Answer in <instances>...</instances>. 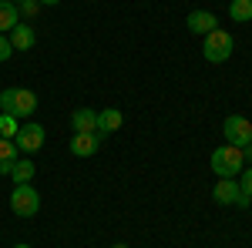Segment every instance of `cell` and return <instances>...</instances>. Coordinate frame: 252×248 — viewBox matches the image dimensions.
<instances>
[{"instance_id": "7a4b0ae2", "label": "cell", "mask_w": 252, "mask_h": 248, "mask_svg": "<svg viewBox=\"0 0 252 248\" xmlns=\"http://www.w3.org/2000/svg\"><path fill=\"white\" fill-rule=\"evenodd\" d=\"M0 111L14 117H31L37 111V94L24 91V87H7V91H0Z\"/></svg>"}, {"instance_id": "ba28073f", "label": "cell", "mask_w": 252, "mask_h": 248, "mask_svg": "<svg viewBox=\"0 0 252 248\" xmlns=\"http://www.w3.org/2000/svg\"><path fill=\"white\" fill-rule=\"evenodd\" d=\"M212 198L219 205H239V198H242V188H239V181L235 178H219L212 188Z\"/></svg>"}, {"instance_id": "6da1fadb", "label": "cell", "mask_w": 252, "mask_h": 248, "mask_svg": "<svg viewBox=\"0 0 252 248\" xmlns=\"http://www.w3.org/2000/svg\"><path fill=\"white\" fill-rule=\"evenodd\" d=\"M209 165H212V171L219 174V178H239L242 168H246V154H242V148L222 144V148H215V151H212Z\"/></svg>"}, {"instance_id": "9c48e42d", "label": "cell", "mask_w": 252, "mask_h": 248, "mask_svg": "<svg viewBox=\"0 0 252 248\" xmlns=\"http://www.w3.org/2000/svg\"><path fill=\"white\" fill-rule=\"evenodd\" d=\"M215 27H219V17H215L212 10H192V14H189V30L198 34V37L212 34Z\"/></svg>"}, {"instance_id": "5bb4252c", "label": "cell", "mask_w": 252, "mask_h": 248, "mask_svg": "<svg viewBox=\"0 0 252 248\" xmlns=\"http://www.w3.org/2000/svg\"><path fill=\"white\" fill-rule=\"evenodd\" d=\"M17 158H20L17 144H14L10 138H0V174H10V168H14Z\"/></svg>"}, {"instance_id": "277c9868", "label": "cell", "mask_w": 252, "mask_h": 248, "mask_svg": "<svg viewBox=\"0 0 252 248\" xmlns=\"http://www.w3.org/2000/svg\"><path fill=\"white\" fill-rule=\"evenodd\" d=\"M10 211L17 215V218H34L40 211V194L34 185H14L10 191Z\"/></svg>"}, {"instance_id": "8fae6325", "label": "cell", "mask_w": 252, "mask_h": 248, "mask_svg": "<svg viewBox=\"0 0 252 248\" xmlns=\"http://www.w3.org/2000/svg\"><path fill=\"white\" fill-rule=\"evenodd\" d=\"M7 37H10V44H14V51H31V47H34V40H37V37H34V27H31V24H24V20H20Z\"/></svg>"}, {"instance_id": "4fadbf2b", "label": "cell", "mask_w": 252, "mask_h": 248, "mask_svg": "<svg viewBox=\"0 0 252 248\" xmlns=\"http://www.w3.org/2000/svg\"><path fill=\"white\" fill-rule=\"evenodd\" d=\"M17 24H20L17 3H10V0H0V34H10Z\"/></svg>"}, {"instance_id": "d6986e66", "label": "cell", "mask_w": 252, "mask_h": 248, "mask_svg": "<svg viewBox=\"0 0 252 248\" xmlns=\"http://www.w3.org/2000/svg\"><path fill=\"white\" fill-rule=\"evenodd\" d=\"M17 10H20V17H37L40 0H24V3H17Z\"/></svg>"}, {"instance_id": "30bf717a", "label": "cell", "mask_w": 252, "mask_h": 248, "mask_svg": "<svg viewBox=\"0 0 252 248\" xmlns=\"http://www.w3.org/2000/svg\"><path fill=\"white\" fill-rule=\"evenodd\" d=\"M121 124H125V114H121L118 108H104V111H97V131H101V134L121 131Z\"/></svg>"}, {"instance_id": "3957f363", "label": "cell", "mask_w": 252, "mask_h": 248, "mask_svg": "<svg viewBox=\"0 0 252 248\" xmlns=\"http://www.w3.org/2000/svg\"><path fill=\"white\" fill-rule=\"evenodd\" d=\"M232 47L235 40L229 30H222V27H215L212 34H205V44H202V57L209 60V64H222V60L232 57Z\"/></svg>"}, {"instance_id": "603a6c76", "label": "cell", "mask_w": 252, "mask_h": 248, "mask_svg": "<svg viewBox=\"0 0 252 248\" xmlns=\"http://www.w3.org/2000/svg\"><path fill=\"white\" fill-rule=\"evenodd\" d=\"M111 248H128V245H125V242H118V245H111Z\"/></svg>"}, {"instance_id": "52a82bcc", "label": "cell", "mask_w": 252, "mask_h": 248, "mask_svg": "<svg viewBox=\"0 0 252 248\" xmlns=\"http://www.w3.org/2000/svg\"><path fill=\"white\" fill-rule=\"evenodd\" d=\"M44 128L40 124H20V131H17V138H14V144H17V151H40L44 148Z\"/></svg>"}, {"instance_id": "ac0fdd59", "label": "cell", "mask_w": 252, "mask_h": 248, "mask_svg": "<svg viewBox=\"0 0 252 248\" xmlns=\"http://www.w3.org/2000/svg\"><path fill=\"white\" fill-rule=\"evenodd\" d=\"M17 131H20V117H14V114H0V138H17Z\"/></svg>"}, {"instance_id": "ffe728a7", "label": "cell", "mask_w": 252, "mask_h": 248, "mask_svg": "<svg viewBox=\"0 0 252 248\" xmlns=\"http://www.w3.org/2000/svg\"><path fill=\"white\" fill-rule=\"evenodd\" d=\"M10 54H14V44H10L7 34H0V64H3V60H10Z\"/></svg>"}, {"instance_id": "7402d4cb", "label": "cell", "mask_w": 252, "mask_h": 248, "mask_svg": "<svg viewBox=\"0 0 252 248\" xmlns=\"http://www.w3.org/2000/svg\"><path fill=\"white\" fill-rule=\"evenodd\" d=\"M54 3H61V0H40V7H54Z\"/></svg>"}, {"instance_id": "e0dca14e", "label": "cell", "mask_w": 252, "mask_h": 248, "mask_svg": "<svg viewBox=\"0 0 252 248\" xmlns=\"http://www.w3.org/2000/svg\"><path fill=\"white\" fill-rule=\"evenodd\" d=\"M239 188H242V198H239V208H246V205H252V165H249V168H242V181H239Z\"/></svg>"}, {"instance_id": "d4e9b609", "label": "cell", "mask_w": 252, "mask_h": 248, "mask_svg": "<svg viewBox=\"0 0 252 248\" xmlns=\"http://www.w3.org/2000/svg\"><path fill=\"white\" fill-rule=\"evenodd\" d=\"M10 3H24V0H10Z\"/></svg>"}, {"instance_id": "cb8c5ba5", "label": "cell", "mask_w": 252, "mask_h": 248, "mask_svg": "<svg viewBox=\"0 0 252 248\" xmlns=\"http://www.w3.org/2000/svg\"><path fill=\"white\" fill-rule=\"evenodd\" d=\"M14 248H31V245H24V242H20V245H14Z\"/></svg>"}, {"instance_id": "5b68a950", "label": "cell", "mask_w": 252, "mask_h": 248, "mask_svg": "<svg viewBox=\"0 0 252 248\" xmlns=\"http://www.w3.org/2000/svg\"><path fill=\"white\" fill-rule=\"evenodd\" d=\"M222 134H225V144H232V148H246L252 141V121L242 114H229L225 117V124H222Z\"/></svg>"}, {"instance_id": "9a60e30c", "label": "cell", "mask_w": 252, "mask_h": 248, "mask_svg": "<svg viewBox=\"0 0 252 248\" xmlns=\"http://www.w3.org/2000/svg\"><path fill=\"white\" fill-rule=\"evenodd\" d=\"M10 178H14V185H31V178H34V161H31V158H17L14 168H10Z\"/></svg>"}, {"instance_id": "8992f818", "label": "cell", "mask_w": 252, "mask_h": 248, "mask_svg": "<svg viewBox=\"0 0 252 248\" xmlns=\"http://www.w3.org/2000/svg\"><path fill=\"white\" fill-rule=\"evenodd\" d=\"M101 141H104V134L101 131H78L71 138V154H78V158H91V154L101 151Z\"/></svg>"}, {"instance_id": "2e32d148", "label": "cell", "mask_w": 252, "mask_h": 248, "mask_svg": "<svg viewBox=\"0 0 252 248\" xmlns=\"http://www.w3.org/2000/svg\"><path fill=\"white\" fill-rule=\"evenodd\" d=\"M229 17L235 24H249L252 20V0H229Z\"/></svg>"}, {"instance_id": "7c38bea8", "label": "cell", "mask_w": 252, "mask_h": 248, "mask_svg": "<svg viewBox=\"0 0 252 248\" xmlns=\"http://www.w3.org/2000/svg\"><path fill=\"white\" fill-rule=\"evenodd\" d=\"M71 128H74V134L78 131H97V111H91V108H78V111L71 114Z\"/></svg>"}, {"instance_id": "44dd1931", "label": "cell", "mask_w": 252, "mask_h": 248, "mask_svg": "<svg viewBox=\"0 0 252 248\" xmlns=\"http://www.w3.org/2000/svg\"><path fill=\"white\" fill-rule=\"evenodd\" d=\"M242 154H246V161H252V141L246 144V148H242Z\"/></svg>"}]
</instances>
